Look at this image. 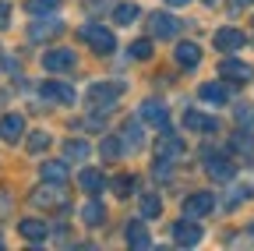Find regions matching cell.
Listing matches in <instances>:
<instances>
[{
    "label": "cell",
    "instance_id": "obj_29",
    "mask_svg": "<svg viewBox=\"0 0 254 251\" xmlns=\"http://www.w3.org/2000/svg\"><path fill=\"white\" fill-rule=\"evenodd\" d=\"M113 191H117V198H127V195L134 191V177H131V173H120V177L113 180Z\"/></svg>",
    "mask_w": 254,
    "mask_h": 251
},
{
    "label": "cell",
    "instance_id": "obj_36",
    "mask_svg": "<svg viewBox=\"0 0 254 251\" xmlns=\"http://www.w3.org/2000/svg\"><path fill=\"white\" fill-rule=\"evenodd\" d=\"M7 25H11V4L0 0V28H7Z\"/></svg>",
    "mask_w": 254,
    "mask_h": 251
},
{
    "label": "cell",
    "instance_id": "obj_37",
    "mask_svg": "<svg viewBox=\"0 0 254 251\" xmlns=\"http://www.w3.org/2000/svg\"><path fill=\"white\" fill-rule=\"evenodd\" d=\"M251 4H254V0H230L233 11H244V7H251Z\"/></svg>",
    "mask_w": 254,
    "mask_h": 251
},
{
    "label": "cell",
    "instance_id": "obj_16",
    "mask_svg": "<svg viewBox=\"0 0 254 251\" xmlns=\"http://www.w3.org/2000/svg\"><path fill=\"white\" fill-rule=\"evenodd\" d=\"M18 234H21L25 241H46L50 227L43 223V219H21V223H18Z\"/></svg>",
    "mask_w": 254,
    "mask_h": 251
},
{
    "label": "cell",
    "instance_id": "obj_25",
    "mask_svg": "<svg viewBox=\"0 0 254 251\" xmlns=\"http://www.w3.org/2000/svg\"><path fill=\"white\" fill-rule=\"evenodd\" d=\"M230 149H233V152L251 156V152H254V135H251V131H237V135H233V142H230Z\"/></svg>",
    "mask_w": 254,
    "mask_h": 251
},
{
    "label": "cell",
    "instance_id": "obj_26",
    "mask_svg": "<svg viewBox=\"0 0 254 251\" xmlns=\"http://www.w3.org/2000/svg\"><path fill=\"white\" fill-rule=\"evenodd\" d=\"M64 156H67V160H88V142H81V138H74V142H67L64 145Z\"/></svg>",
    "mask_w": 254,
    "mask_h": 251
},
{
    "label": "cell",
    "instance_id": "obj_20",
    "mask_svg": "<svg viewBox=\"0 0 254 251\" xmlns=\"http://www.w3.org/2000/svg\"><path fill=\"white\" fill-rule=\"evenodd\" d=\"M208 177L212 180H233V173H237V167L230 163V160H208Z\"/></svg>",
    "mask_w": 254,
    "mask_h": 251
},
{
    "label": "cell",
    "instance_id": "obj_31",
    "mask_svg": "<svg viewBox=\"0 0 254 251\" xmlns=\"http://www.w3.org/2000/svg\"><path fill=\"white\" fill-rule=\"evenodd\" d=\"M127 53H131L134 60H148V57H152V39H134Z\"/></svg>",
    "mask_w": 254,
    "mask_h": 251
},
{
    "label": "cell",
    "instance_id": "obj_5",
    "mask_svg": "<svg viewBox=\"0 0 254 251\" xmlns=\"http://www.w3.org/2000/svg\"><path fill=\"white\" fill-rule=\"evenodd\" d=\"M39 96H43V99H50V103H64V106H71V103L78 99V92H74L71 85H64V82H43V85H39Z\"/></svg>",
    "mask_w": 254,
    "mask_h": 251
},
{
    "label": "cell",
    "instance_id": "obj_8",
    "mask_svg": "<svg viewBox=\"0 0 254 251\" xmlns=\"http://www.w3.org/2000/svg\"><path fill=\"white\" fill-rule=\"evenodd\" d=\"M219 75L230 78V82H251V78H254V68L244 64V60H237V57H226V60L219 64Z\"/></svg>",
    "mask_w": 254,
    "mask_h": 251
},
{
    "label": "cell",
    "instance_id": "obj_34",
    "mask_svg": "<svg viewBox=\"0 0 254 251\" xmlns=\"http://www.w3.org/2000/svg\"><path fill=\"white\" fill-rule=\"evenodd\" d=\"M50 145V135L46 131H36V135H28V152H43Z\"/></svg>",
    "mask_w": 254,
    "mask_h": 251
},
{
    "label": "cell",
    "instance_id": "obj_35",
    "mask_svg": "<svg viewBox=\"0 0 254 251\" xmlns=\"http://www.w3.org/2000/svg\"><path fill=\"white\" fill-rule=\"evenodd\" d=\"M233 113H237V120H240V124H254V106H247V103H240V106H237Z\"/></svg>",
    "mask_w": 254,
    "mask_h": 251
},
{
    "label": "cell",
    "instance_id": "obj_24",
    "mask_svg": "<svg viewBox=\"0 0 254 251\" xmlns=\"http://www.w3.org/2000/svg\"><path fill=\"white\" fill-rule=\"evenodd\" d=\"M201 99L219 106V103H226V88H222L219 82H205V85H201Z\"/></svg>",
    "mask_w": 254,
    "mask_h": 251
},
{
    "label": "cell",
    "instance_id": "obj_18",
    "mask_svg": "<svg viewBox=\"0 0 254 251\" xmlns=\"http://www.w3.org/2000/svg\"><path fill=\"white\" fill-rule=\"evenodd\" d=\"M39 173H43V180H50V184H64V180H67V163L50 160V163L39 167Z\"/></svg>",
    "mask_w": 254,
    "mask_h": 251
},
{
    "label": "cell",
    "instance_id": "obj_32",
    "mask_svg": "<svg viewBox=\"0 0 254 251\" xmlns=\"http://www.w3.org/2000/svg\"><path fill=\"white\" fill-rule=\"evenodd\" d=\"M57 7H60V0H28V11L32 14H50Z\"/></svg>",
    "mask_w": 254,
    "mask_h": 251
},
{
    "label": "cell",
    "instance_id": "obj_28",
    "mask_svg": "<svg viewBox=\"0 0 254 251\" xmlns=\"http://www.w3.org/2000/svg\"><path fill=\"white\" fill-rule=\"evenodd\" d=\"M152 177H155V180H170V177H173V167H170L166 156H155V163H152Z\"/></svg>",
    "mask_w": 254,
    "mask_h": 251
},
{
    "label": "cell",
    "instance_id": "obj_15",
    "mask_svg": "<svg viewBox=\"0 0 254 251\" xmlns=\"http://www.w3.org/2000/svg\"><path fill=\"white\" fill-rule=\"evenodd\" d=\"M177 64L187 68V71H194V68L201 64V50H198L194 43H180V46H177Z\"/></svg>",
    "mask_w": 254,
    "mask_h": 251
},
{
    "label": "cell",
    "instance_id": "obj_33",
    "mask_svg": "<svg viewBox=\"0 0 254 251\" xmlns=\"http://www.w3.org/2000/svg\"><path fill=\"white\" fill-rule=\"evenodd\" d=\"M120 152H124V142L120 138H103V156H106V160H117Z\"/></svg>",
    "mask_w": 254,
    "mask_h": 251
},
{
    "label": "cell",
    "instance_id": "obj_23",
    "mask_svg": "<svg viewBox=\"0 0 254 251\" xmlns=\"http://www.w3.org/2000/svg\"><path fill=\"white\" fill-rule=\"evenodd\" d=\"M81 219L88 227H103V219H106V209L99 205V202H88L85 209H81Z\"/></svg>",
    "mask_w": 254,
    "mask_h": 251
},
{
    "label": "cell",
    "instance_id": "obj_27",
    "mask_svg": "<svg viewBox=\"0 0 254 251\" xmlns=\"http://www.w3.org/2000/svg\"><path fill=\"white\" fill-rule=\"evenodd\" d=\"M32 205H60V191H53V187H39L36 195H32Z\"/></svg>",
    "mask_w": 254,
    "mask_h": 251
},
{
    "label": "cell",
    "instance_id": "obj_38",
    "mask_svg": "<svg viewBox=\"0 0 254 251\" xmlns=\"http://www.w3.org/2000/svg\"><path fill=\"white\" fill-rule=\"evenodd\" d=\"M170 7H184V4H190V0H166Z\"/></svg>",
    "mask_w": 254,
    "mask_h": 251
},
{
    "label": "cell",
    "instance_id": "obj_14",
    "mask_svg": "<svg viewBox=\"0 0 254 251\" xmlns=\"http://www.w3.org/2000/svg\"><path fill=\"white\" fill-rule=\"evenodd\" d=\"M124 237H127V244H131V248H138V251H148V248H152V237H148L145 223H127Z\"/></svg>",
    "mask_w": 254,
    "mask_h": 251
},
{
    "label": "cell",
    "instance_id": "obj_39",
    "mask_svg": "<svg viewBox=\"0 0 254 251\" xmlns=\"http://www.w3.org/2000/svg\"><path fill=\"white\" fill-rule=\"evenodd\" d=\"M0 244H4V241H0Z\"/></svg>",
    "mask_w": 254,
    "mask_h": 251
},
{
    "label": "cell",
    "instance_id": "obj_2",
    "mask_svg": "<svg viewBox=\"0 0 254 251\" xmlns=\"http://www.w3.org/2000/svg\"><path fill=\"white\" fill-rule=\"evenodd\" d=\"M120 92H124V85H120V82H95V85L88 88V99H92V106H95V110H99V106H103V110H110V106L120 99Z\"/></svg>",
    "mask_w": 254,
    "mask_h": 251
},
{
    "label": "cell",
    "instance_id": "obj_22",
    "mask_svg": "<svg viewBox=\"0 0 254 251\" xmlns=\"http://www.w3.org/2000/svg\"><path fill=\"white\" fill-rule=\"evenodd\" d=\"M138 4H120V7H113V21L117 25H134L138 21Z\"/></svg>",
    "mask_w": 254,
    "mask_h": 251
},
{
    "label": "cell",
    "instance_id": "obj_19",
    "mask_svg": "<svg viewBox=\"0 0 254 251\" xmlns=\"http://www.w3.org/2000/svg\"><path fill=\"white\" fill-rule=\"evenodd\" d=\"M155 156H166V160H177V156H184V142L177 138V135H163V138H159V152Z\"/></svg>",
    "mask_w": 254,
    "mask_h": 251
},
{
    "label": "cell",
    "instance_id": "obj_21",
    "mask_svg": "<svg viewBox=\"0 0 254 251\" xmlns=\"http://www.w3.org/2000/svg\"><path fill=\"white\" fill-rule=\"evenodd\" d=\"M120 142H124V149H138V145H141V124H138V120H134V124L127 120L124 128H120Z\"/></svg>",
    "mask_w": 254,
    "mask_h": 251
},
{
    "label": "cell",
    "instance_id": "obj_6",
    "mask_svg": "<svg viewBox=\"0 0 254 251\" xmlns=\"http://www.w3.org/2000/svg\"><path fill=\"white\" fill-rule=\"evenodd\" d=\"M138 117L145 124H152V128H166V124H170V110H166V103H159V99H145Z\"/></svg>",
    "mask_w": 254,
    "mask_h": 251
},
{
    "label": "cell",
    "instance_id": "obj_11",
    "mask_svg": "<svg viewBox=\"0 0 254 251\" xmlns=\"http://www.w3.org/2000/svg\"><path fill=\"white\" fill-rule=\"evenodd\" d=\"M60 32H64V25L57 18H50V21H36V25H32L28 28V39L32 43H46V39H57Z\"/></svg>",
    "mask_w": 254,
    "mask_h": 251
},
{
    "label": "cell",
    "instance_id": "obj_17",
    "mask_svg": "<svg viewBox=\"0 0 254 251\" xmlns=\"http://www.w3.org/2000/svg\"><path fill=\"white\" fill-rule=\"evenodd\" d=\"M173 241H177V244H198V241H201V230L184 219V223H173Z\"/></svg>",
    "mask_w": 254,
    "mask_h": 251
},
{
    "label": "cell",
    "instance_id": "obj_30",
    "mask_svg": "<svg viewBox=\"0 0 254 251\" xmlns=\"http://www.w3.org/2000/svg\"><path fill=\"white\" fill-rule=\"evenodd\" d=\"M163 212V198L159 195H141V216H159Z\"/></svg>",
    "mask_w": 254,
    "mask_h": 251
},
{
    "label": "cell",
    "instance_id": "obj_1",
    "mask_svg": "<svg viewBox=\"0 0 254 251\" xmlns=\"http://www.w3.org/2000/svg\"><path fill=\"white\" fill-rule=\"evenodd\" d=\"M78 36H81V39H85V43H88L95 53H103V57L117 50V39H113V32H110L106 25H95V21H88V25H81V28H78Z\"/></svg>",
    "mask_w": 254,
    "mask_h": 251
},
{
    "label": "cell",
    "instance_id": "obj_4",
    "mask_svg": "<svg viewBox=\"0 0 254 251\" xmlns=\"http://www.w3.org/2000/svg\"><path fill=\"white\" fill-rule=\"evenodd\" d=\"M78 64V57H74V50H46L43 53V68L46 71H53V75H60V71H71Z\"/></svg>",
    "mask_w": 254,
    "mask_h": 251
},
{
    "label": "cell",
    "instance_id": "obj_9",
    "mask_svg": "<svg viewBox=\"0 0 254 251\" xmlns=\"http://www.w3.org/2000/svg\"><path fill=\"white\" fill-rule=\"evenodd\" d=\"M148 25H152V36H155V39H173V36L180 32V21H177L173 14H159V11L152 14Z\"/></svg>",
    "mask_w": 254,
    "mask_h": 251
},
{
    "label": "cell",
    "instance_id": "obj_10",
    "mask_svg": "<svg viewBox=\"0 0 254 251\" xmlns=\"http://www.w3.org/2000/svg\"><path fill=\"white\" fill-rule=\"evenodd\" d=\"M184 128H187V131L215 135V131H219V120H215V117H205V113H198V110H187V113H184Z\"/></svg>",
    "mask_w": 254,
    "mask_h": 251
},
{
    "label": "cell",
    "instance_id": "obj_3",
    "mask_svg": "<svg viewBox=\"0 0 254 251\" xmlns=\"http://www.w3.org/2000/svg\"><path fill=\"white\" fill-rule=\"evenodd\" d=\"M212 209H215V195H208V191H198V195L184 198V219H201Z\"/></svg>",
    "mask_w": 254,
    "mask_h": 251
},
{
    "label": "cell",
    "instance_id": "obj_7",
    "mask_svg": "<svg viewBox=\"0 0 254 251\" xmlns=\"http://www.w3.org/2000/svg\"><path fill=\"white\" fill-rule=\"evenodd\" d=\"M212 43H215L219 53H233V50H240L247 43V36L240 32V28H219V32L212 36Z\"/></svg>",
    "mask_w": 254,
    "mask_h": 251
},
{
    "label": "cell",
    "instance_id": "obj_12",
    "mask_svg": "<svg viewBox=\"0 0 254 251\" xmlns=\"http://www.w3.org/2000/svg\"><path fill=\"white\" fill-rule=\"evenodd\" d=\"M25 135V120L18 113H7V117H0V142H18Z\"/></svg>",
    "mask_w": 254,
    "mask_h": 251
},
{
    "label": "cell",
    "instance_id": "obj_13",
    "mask_svg": "<svg viewBox=\"0 0 254 251\" xmlns=\"http://www.w3.org/2000/svg\"><path fill=\"white\" fill-rule=\"evenodd\" d=\"M78 187H81V191H88V195H99L103 187H106V177H103L99 170H92V167H85V170L78 173Z\"/></svg>",
    "mask_w": 254,
    "mask_h": 251
}]
</instances>
